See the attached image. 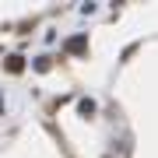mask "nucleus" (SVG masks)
<instances>
[{
	"instance_id": "3",
	"label": "nucleus",
	"mask_w": 158,
	"mask_h": 158,
	"mask_svg": "<svg viewBox=\"0 0 158 158\" xmlns=\"http://www.w3.org/2000/svg\"><path fill=\"white\" fill-rule=\"evenodd\" d=\"M77 109L88 116V113H95V102H91V98H81V106H77Z\"/></svg>"
},
{
	"instance_id": "1",
	"label": "nucleus",
	"mask_w": 158,
	"mask_h": 158,
	"mask_svg": "<svg viewBox=\"0 0 158 158\" xmlns=\"http://www.w3.org/2000/svg\"><path fill=\"white\" fill-rule=\"evenodd\" d=\"M4 70H7V74H21V70H25V56H18V53L7 56V60H4Z\"/></svg>"
},
{
	"instance_id": "2",
	"label": "nucleus",
	"mask_w": 158,
	"mask_h": 158,
	"mask_svg": "<svg viewBox=\"0 0 158 158\" xmlns=\"http://www.w3.org/2000/svg\"><path fill=\"white\" fill-rule=\"evenodd\" d=\"M88 49V35H74V39H67V53H85Z\"/></svg>"
},
{
	"instance_id": "4",
	"label": "nucleus",
	"mask_w": 158,
	"mask_h": 158,
	"mask_svg": "<svg viewBox=\"0 0 158 158\" xmlns=\"http://www.w3.org/2000/svg\"><path fill=\"white\" fill-rule=\"evenodd\" d=\"M49 67H53L49 56H39V60H35V70H49Z\"/></svg>"
}]
</instances>
